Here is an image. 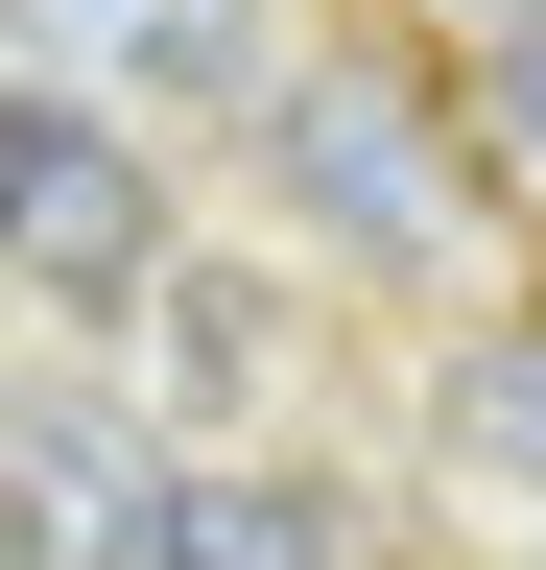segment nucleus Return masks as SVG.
<instances>
[{
  "label": "nucleus",
  "instance_id": "6",
  "mask_svg": "<svg viewBox=\"0 0 546 570\" xmlns=\"http://www.w3.org/2000/svg\"><path fill=\"white\" fill-rule=\"evenodd\" d=\"M499 24H523V48H546V0H499Z\"/></svg>",
  "mask_w": 546,
  "mask_h": 570
},
{
  "label": "nucleus",
  "instance_id": "2",
  "mask_svg": "<svg viewBox=\"0 0 546 570\" xmlns=\"http://www.w3.org/2000/svg\"><path fill=\"white\" fill-rule=\"evenodd\" d=\"M119 570H332V499L309 475H143L119 499Z\"/></svg>",
  "mask_w": 546,
  "mask_h": 570
},
{
  "label": "nucleus",
  "instance_id": "3",
  "mask_svg": "<svg viewBox=\"0 0 546 570\" xmlns=\"http://www.w3.org/2000/svg\"><path fill=\"white\" fill-rule=\"evenodd\" d=\"M286 190L332 214V238H380V262L428 238V167H404V119L357 96V71H309V96H286Z\"/></svg>",
  "mask_w": 546,
  "mask_h": 570
},
{
  "label": "nucleus",
  "instance_id": "4",
  "mask_svg": "<svg viewBox=\"0 0 546 570\" xmlns=\"http://www.w3.org/2000/svg\"><path fill=\"white\" fill-rule=\"evenodd\" d=\"M451 428H475V452L546 499V333H475V356H451Z\"/></svg>",
  "mask_w": 546,
  "mask_h": 570
},
{
  "label": "nucleus",
  "instance_id": "1",
  "mask_svg": "<svg viewBox=\"0 0 546 570\" xmlns=\"http://www.w3.org/2000/svg\"><path fill=\"white\" fill-rule=\"evenodd\" d=\"M0 262H24L48 309H143V285H167V190H143V142L72 119V96H0Z\"/></svg>",
  "mask_w": 546,
  "mask_h": 570
},
{
  "label": "nucleus",
  "instance_id": "5",
  "mask_svg": "<svg viewBox=\"0 0 546 570\" xmlns=\"http://www.w3.org/2000/svg\"><path fill=\"white\" fill-rule=\"evenodd\" d=\"M499 167H546V48H499Z\"/></svg>",
  "mask_w": 546,
  "mask_h": 570
}]
</instances>
